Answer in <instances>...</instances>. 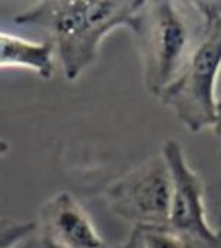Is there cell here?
Returning a JSON list of instances; mask_svg holds the SVG:
<instances>
[{"label": "cell", "instance_id": "6da1fadb", "mask_svg": "<svg viewBox=\"0 0 221 248\" xmlns=\"http://www.w3.org/2000/svg\"><path fill=\"white\" fill-rule=\"evenodd\" d=\"M144 2H40L14 18L48 35L64 78L79 79L99 56L106 36L118 28L133 31Z\"/></svg>", "mask_w": 221, "mask_h": 248}, {"label": "cell", "instance_id": "7a4b0ae2", "mask_svg": "<svg viewBox=\"0 0 221 248\" xmlns=\"http://www.w3.org/2000/svg\"><path fill=\"white\" fill-rule=\"evenodd\" d=\"M191 3L144 2L132 33L144 65L145 88L155 97L173 83L197 46L203 24L189 16Z\"/></svg>", "mask_w": 221, "mask_h": 248}, {"label": "cell", "instance_id": "3957f363", "mask_svg": "<svg viewBox=\"0 0 221 248\" xmlns=\"http://www.w3.org/2000/svg\"><path fill=\"white\" fill-rule=\"evenodd\" d=\"M202 36L179 78L158 98L191 133L212 129L221 71V14L202 23Z\"/></svg>", "mask_w": 221, "mask_h": 248}, {"label": "cell", "instance_id": "277c9868", "mask_svg": "<svg viewBox=\"0 0 221 248\" xmlns=\"http://www.w3.org/2000/svg\"><path fill=\"white\" fill-rule=\"evenodd\" d=\"M106 203L112 212L141 232L168 230L171 174L162 155L153 156L110 183Z\"/></svg>", "mask_w": 221, "mask_h": 248}, {"label": "cell", "instance_id": "5b68a950", "mask_svg": "<svg viewBox=\"0 0 221 248\" xmlns=\"http://www.w3.org/2000/svg\"><path fill=\"white\" fill-rule=\"evenodd\" d=\"M161 155L171 174L168 232L189 248H221V236L206 217L205 183L177 140H167Z\"/></svg>", "mask_w": 221, "mask_h": 248}, {"label": "cell", "instance_id": "8992f818", "mask_svg": "<svg viewBox=\"0 0 221 248\" xmlns=\"http://www.w3.org/2000/svg\"><path fill=\"white\" fill-rule=\"evenodd\" d=\"M43 236L56 248H105L87 210L70 192H58L41 206Z\"/></svg>", "mask_w": 221, "mask_h": 248}, {"label": "cell", "instance_id": "52a82bcc", "mask_svg": "<svg viewBox=\"0 0 221 248\" xmlns=\"http://www.w3.org/2000/svg\"><path fill=\"white\" fill-rule=\"evenodd\" d=\"M53 56V44L48 40L33 43L0 32V68H26L47 80L55 71Z\"/></svg>", "mask_w": 221, "mask_h": 248}, {"label": "cell", "instance_id": "ba28073f", "mask_svg": "<svg viewBox=\"0 0 221 248\" xmlns=\"http://www.w3.org/2000/svg\"><path fill=\"white\" fill-rule=\"evenodd\" d=\"M35 230H36L35 222L3 219L0 222V248H17Z\"/></svg>", "mask_w": 221, "mask_h": 248}, {"label": "cell", "instance_id": "9c48e42d", "mask_svg": "<svg viewBox=\"0 0 221 248\" xmlns=\"http://www.w3.org/2000/svg\"><path fill=\"white\" fill-rule=\"evenodd\" d=\"M142 248H189L168 230L142 232Z\"/></svg>", "mask_w": 221, "mask_h": 248}, {"label": "cell", "instance_id": "30bf717a", "mask_svg": "<svg viewBox=\"0 0 221 248\" xmlns=\"http://www.w3.org/2000/svg\"><path fill=\"white\" fill-rule=\"evenodd\" d=\"M115 248H142V232L138 229H132L127 239Z\"/></svg>", "mask_w": 221, "mask_h": 248}, {"label": "cell", "instance_id": "8fae6325", "mask_svg": "<svg viewBox=\"0 0 221 248\" xmlns=\"http://www.w3.org/2000/svg\"><path fill=\"white\" fill-rule=\"evenodd\" d=\"M212 132L217 138L221 140V98H218V103H217V112H215V121L212 126Z\"/></svg>", "mask_w": 221, "mask_h": 248}, {"label": "cell", "instance_id": "7c38bea8", "mask_svg": "<svg viewBox=\"0 0 221 248\" xmlns=\"http://www.w3.org/2000/svg\"><path fill=\"white\" fill-rule=\"evenodd\" d=\"M32 248H56V247H55V245H52L50 242H47L44 238H41L38 242L32 245Z\"/></svg>", "mask_w": 221, "mask_h": 248}, {"label": "cell", "instance_id": "4fadbf2b", "mask_svg": "<svg viewBox=\"0 0 221 248\" xmlns=\"http://www.w3.org/2000/svg\"><path fill=\"white\" fill-rule=\"evenodd\" d=\"M9 144L5 141V140H2L0 138V157L2 156H5V155H8V152H9Z\"/></svg>", "mask_w": 221, "mask_h": 248}, {"label": "cell", "instance_id": "5bb4252c", "mask_svg": "<svg viewBox=\"0 0 221 248\" xmlns=\"http://www.w3.org/2000/svg\"><path fill=\"white\" fill-rule=\"evenodd\" d=\"M217 230H218V233H220V236H221V218H220V227H218Z\"/></svg>", "mask_w": 221, "mask_h": 248}]
</instances>
